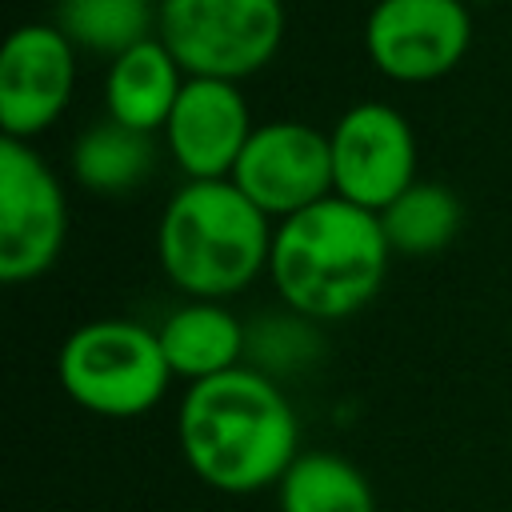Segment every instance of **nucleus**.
I'll list each match as a JSON object with an SVG mask.
<instances>
[{
  "instance_id": "f257e3e1",
  "label": "nucleus",
  "mask_w": 512,
  "mask_h": 512,
  "mask_svg": "<svg viewBox=\"0 0 512 512\" xmlns=\"http://www.w3.org/2000/svg\"><path fill=\"white\" fill-rule=\"evenodd\" d=\"M176 444L200 484L224 496L276 488L300 456V424L280 380L240 364L184 388Z\"/></svg>"
},
{
  "instance_id": "f03ea898",
  "label": "nucleus",
  "mask_w": 512,
  "mask_h": 512,
  "mask_svg": "<svg viewBox=\"0 0 512 512\" xmlns=\"http://www.w3.org/2000/svg\"><path fill=\"white\" fill-rule=\"evenodd\" d=\"M388 236L380 212L360 208L344 196L276 220L268 280L284 308L332 324L360 312L388 276Z\"/></svg>"
},
{
  "instance_id": "7ed1b4c3",
  "label": "nucleus",
  "mask_w": 512,
  "mask_h": 512,
  "mask_svg": "<svg viewBox=\"0 0 512 512\" xmlns=\"http://www.w3.org/2000/svg\"><path fill=\"white\" fill-rule=\"evenodd\" d=\"M272 216L232 180H184L156 224V256L168 284L188 300H228L268 272Z\"/></svg>"
},
{
  "instance_id": "20e7f679",
  "label": "nucleus",
  "mask_w": 512,
  "mask_h": 512,
  "mask_svg": "<svg viewBox=\"0 0 512 512\" xmlns=\"http://www.w3.org/2000/svg\"><path fill=\"white\" fill-rule=\"evenodd\" d=\"M56 380L64 396L84 412L132 420L164 400L172 368L164 360L156 328L124 316H104L68 332L56 352Z\"/></svg>"
},
{
  "instance_id": "39448f33",
  "label": "nucleus",
  "mask_w": 512,
  "mask_h": 512,
  "mask_svg": "<svg viewBox=\"0 0 512 512\" xmlns=\"http://www.w3.org/2000/svg\"><path fill=\"white\" fill-rule=\"evenodd\" d=\"M284 24V0H156V36L188 76H256L280 52Z\"/></svg>"
},
{
  "instance_id": "423d86ee",
  "label": "nucleus",
  "mask_w": 512,
  "mask_h": 512,
  "mask_svg": "<svg viewBox=\"0 0 512 512\" xmlns=\"http://www.w3.org/2000/svg\"><path fill=\"white\" fill-rule=\"evenodd\" d=\"M68 236V200L48 160L28 140H0V276L24 284L44 276Z\"/></svg>"
},
{
  "instance_id": "0eeeda50",
  "label": "nucleus",
  "mask_w": 512,
  "mask_h": 512,
  "mask_svg": "<svg viewBox=\"0 0 512 512\" xmlns=\"http://www.w3.org/2000/svg\"><path fill=\"white\" fill-rule=\"evenodd\" d=\"M472 4L464 0H376L364 20V52L384 80H444L472 48Z\"/></svg>"
},
{
  "instance_id": "6e6552de",
  "label": "nucleus",
  "mask_w": 512,
  "mask_h": 512,
  "mask_svg": "<svg viewBox=\"0 0 512 512\" xmlns=\"http://www.w3.org/2000/svg\"><path fill=\"white\" fill-rule=\"evenodd\" d=\"M332 144V192L384 212L416 176V132L384 100H360L340 112L328 132Z\"/></svg>"
},
{
  "instance_id": "1a4fd4ad",
  "label": "nucleus",
  "mask_w": 512,
  "mask_h": 512,
  "mask_svg": "<svg viewBox=\"0 0 512 512\" xmlns=\"http://www.w3.org/2000/svg\"><path fill=\"white\" fill-rule=\"evenodd\" d=\"M228 180L272 220L296 216L320 204L324 196H332L328 132L304 120L256 124Z\"/></svg>"
},
{
  "instance_id": "9d476101",
  "label": "nucleus",
  "mask_w": 512,
  "mask_h": 512,
  "mask_svg": "<svg viewBox=\"0 0 512 512\" xmlns=\"http://www.w3.org/2000/svg\"><path fill=\"white\" fill-rule=\"evenodd\" d=\"M72 92H76V44L52 20H32L12 28L0 48L4 136L32 144L68 112Z\"/></svg>"
},
{
  "instance_id": "9b49d317",
  "label": "nucleus",
  "mask_w": 512,
  "mask_h": 512,
  "mask_svg": "<svg viewBox=\"0 0 512 512\" xmlns=\"http://www.w3.org/2000/svg\"><path fill=\"white\" fill-rule=\"evenodd\" d=\"M252 128L256 124L236 80L188 76L160 136L184 180H228Z\"/></svg>"
},
{
  "instance_id": "f8f14e48",
  "label": "nucleus",
  "mask_w": 512,
  "mask_h": 512,
  "mask_svg": "<svg viewBox=\"0 0 512 512\" xmlns=\"http://www.w3.org/2000/svg\"><path fill=\"white\" fill-rule=\"evenodd\" d=\"M188 72L180 68V60L168 52V44L160 36H148L140 44H132L128 52L108 60L104 72V108L108 120L136 128V132H164L180 88H184Z\"/></svg>"
},
{
  "instance_id": "ddd939ff",
  "label": "nucleus",
  "mask_w": 512,
  "mask_h": 512,
  "mask_svg": "<svg viewBox=\"0 0 512 512\" xmlns=\"http://www.w3.org/2000/svg\"><path fill=\"white\" fill-rule=\"evenodd\" d=\"M156 336L172 376L188 384L240 368L248 348V324L224 300H184L160 320Z\"/></svg>"
},
{
  "instance_id": "4468645a",
  "label": "nucleus",
  "mask_w": 512,
  "mask_h": 512,
  "mask_svg": "<svg viewBox=\"0 0 512 512\" xmlns=\"http://www.w3.org/2000/svg\"><path fill=\"white\" fill-rule=\"evenodd\" d=\"M156 168V140L116 120L88 124L72 144V176L84 192L124 196L136 192Z\"/></svg>"
},
{
  "instance_id": "2eb2a0df",
  "label": "nucleus",
  "mask_w": 512,
  "mask_h": 512,
  "mask_svg": "<svg viewBox=\"0 0 512 512\" xmlns=\"http://www.w3.org/2000/svg\"><path fill=\"white\" fill-rule=\"evenodd\" d=\"M280 512H376L368 476L336 452H300L276 484Z\"/></svg>"
},
{
  "instance_id": "dca6fc26",
  "label": "nucleus",
  "mask_w": 512,
  "mask_h": 512,
  "mask_svg": "<svg viewBox=\"0 0 512 512\" xmlns=\"http://www.w3.org/2000/svg\"><path fill=\"white\" fill-rule=\"evenodd\" d=\"M392 256H436L448 248L464 224V208L456 192L436 180H416L380 212Z\"/></svg>"
},
{
  "instance_id": "f3484780",
  "label": "nucleus",
  "mask_w": 512,
  "mask_h": 512,
  "mask_svg": "<svg viewBox=\"0 0 512 512\" xmlns=\"http://www.w3.org/2000/svg\"><path fill=\"white\" fill-rule=\"evenodd\" d=\"M52 24L76 44V52L112 60L156 36V0H56Z\"/></svg>"
},
{
  "instance_id": "a211bd4d",
  "label": "nucleus",
  "mask_w": 512,
  "mask_h": 512,
  "mask_svg": "<svg viewBox=\"0 0 512 512\" xmlns=\"http://www.w3.org/2000/svg\"><path fill=\"white\" fill-rule=\"evenodd\" d=\"M248 368L280 380L296 376L308 364L320 360V332L316 320L284 308V312H264L256 324H248V348H244Z\"/></svg>"
},
{
  "instance_id": "6ab92c4d",
  "label": "nucleus",
  "mask_w": 512,
  "mask_h": 512,
  "mask_svg": "<svg viewBox=\"0 0 512 512\" xmlns=\"http://www.w3.org/2000/svg\"><path fill=\"white\" fill-rule=\"evenodd\" d=\"M464 4H492V0H464Z\"/></svg>"
}]
</instances>
